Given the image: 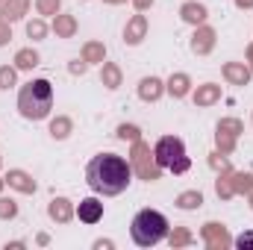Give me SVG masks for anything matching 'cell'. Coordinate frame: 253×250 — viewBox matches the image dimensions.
<instances>
[{
	"mask_svg": "<svg viewBox=\"0 0 253 250\" xmlns=\"http://www.w3.org/2000/svg\"><path fill=\"white\" fill-rule=\"evenodd\" d=\"M215 147L230 156V153L236 150V135H230V132H224V129H215Z\"/></svg>",
	"mask_w": 253,
	"mask_h": 250,
	"instance_id": "4316f807",
	"label": "cell"
},
{
	"mask_svg": "<svg viewBox=\"0 0 253 250\" xmlns=\"http://www.w3.org/2000/svg\"><path fill=\"white\" fill-rule=\"evenodd\" d=\"M27 12H30V0H3L0 3V21H6V24L21 21Z\"/></svg>",
	"mask_w": 253,
	"mask_h": 250,
	"instance_id": "7c38bea8",
	"label": "cell"
},
{
	"mask_svg": "<svg viewBox=\"0 0 253 250\" xmlns=\"http://www.w3.org/2000/svg\"><path fill=\"white\" fill-rule=\"evenodd\" d=\"M200 239L206 242V248H209V250L233 248V236H230V233H227V227H224V224H218V221L203 224V227H200Z\"/></svg>",
	"mask_w": 253,
	"mask_h": 250,
	"instance_id": "8992f818",
	"label": "cell"
},
{
	"mask_svg": "<svg viewBox=\"0 0 253 250\" xmlns=\"http://www.w3.org/2000/svg\"><path fill=\"white\" fill-rule=\"evenodd\" d=\"M215 39H218V33H215L212 27H206V24L194 27V36H191V53H194V56H206V53H212Z\"/></svg>",
	"mask_w": 253,
	"mask_h": 250,
	"instance_id": "52a82bcc",
	"label": "cell"
},
{
	"mask_svg": "<svg viewBox=\"0 0 253 250\" xmlns=\"http://www.w3.org/2000/svg\"><path fill=\"white\" fill-rule=\"evenodd\" d=\"M3 188H6V180H3V177H0V191H3Z\"/></svg>",
	"mask_w": 253,
	"mask_h": 250,
	"instance_id": "7bdbcfd3",
	"label": "cell"
},
{
	"mask_svg": "<svg viewBox=\"0 0 253 250\" xmlns=\"http://www.w3.org/2000/svg\"><path fill=\"white\" fill-rule=\"evenodd\" d=\"M71 132H74V121H71L68 115H56V118L50 121V135H53L56 141H65Z\"/></svg>",
	"mask_w": 253,
	"mask_h": 250,
	"instance_id": "603a6c76",
	"label": "cell"
},
{
	"mask_svg": "<svg viewBox=\"0 0 253 250\" xmlns=\"http://www.w3.org/2000/svg\"><path fill=\"white\" fill-rule=\"evenodd\" d=\"M47 215H50V221H56V224H68V221L77 215V209H74V203H71L68 197H53V200L47 203Z\"/></svg>",
	"mask_w": 253,
	"mask_h": 250,
	"instance_id": "9c48e42d",
	"label": "cell"
},
{
	"mask_svg": "<svg viewBox=\"0 0 253 250\" xmlns=\"http://www.w3.org/2000/svg\"><path fill=\"white\" fill-rule=\"evenodd\" d=\"M221 71H224V80H227L230 85H248V83H251V74H253L245 62H224Z\"/></svg>",
	"mask_w": 253,
	"mask_h": 250,
	"instance_id": "5bb4252c",
	"label": "cell"
},
{
	"mask_svg": "<svg viewBox=\"0 0 253 250\" xmlns=\"http://www.w3.org/2000/svg\"><path fill=\"white\" fill-rule=\"evenodd\" d=\"M132 6H135V12H147L153 6V0H132Z\"/></svg>",
	"mask_w": 253,
	"mask_h": 250,
	"instance_id": "74e56055",
	"label": "cell"
},
{
	"mask_svg": "<svg viewBox=\"0 0 253 250\" xmlns=\"http://www.w3.org/2000/svg\"><path fill=\"white\" fill-rule=\"evenodd\" d=\"M129 180H132V165L118 153H97L85 165V183L103 197H115L126 191Z\"/></svg>",
	"mask_w": 253,
	"mask_h": 250,
	"instance_id": "6da1fadb",
	"label": "cell"
},
{
	"mask_svg": "<svg viewBox=\"0 0 253 250\" xmlns=\"http://www.w3.org/2000/svg\"><path fill=\"white\" fill-rule=\"evenodd\" d=\"M209 165H212L215 171H230V162H227V153H221V150L209 156Z\"/></svg>",
	"mask_w": 253,
	"mask_h": 250,
	"instance_id": "836d02e7",
	"label": "cell"
},
{
	"mask_svg": "<svg viewBox=\"0 0 253 250\" xmlns=\"http://www.w3.org/2000/svg\"><path fill=\"white\" fill-rule=\"evenodd\" d=\"M3 180H6V186L9 188H15V191H21V194H33V191L39 188L36 186V180H33L27 171H21V168H12Z\"/></svg>",
	"mask_w": 253,
	"mask_h": 250,
	"instance_id": "30bf717a",
	"label": "cell"
},
{
	"mask_svg": "<svg viewBox=\"0 0 253 250\" xmlns=\"http://www.w3.org/2000/svg\"><path fill=\"white\" fill-rule=\"evenodd\" d=\"M180 18H183L186 24H191V27H200V24H206L209 9H206L203 3H197V0H189V3L180 6Z\"/></svg>",
	"mask_w": 253,
	"mask_h": 250,
	"instance_id": "4fadbf2b",
	"label": "cell"
},
{
	"mask_svg": "<svg viewBox=\"0 0 253 250\" xmlns=\"http://www.w3.org/2000/svg\"><path fill=\"white\" fill-rule=\"evenodd\" d=\"M53 33L56 39H74L77 36V18L74 15H53Z\"/></svg>",
	"mask_w": 253,
	"mask_h": 250,
	"instance_id": "e0dca14e",
	"label": "cell"
},
{
	"mask_svg": "<svg viewBox=\"0 0 253 250\" xmlns=\"http://www.w3.org/2000/svg\"><path fill=\"white\" fill-rule=\"evenodd\" d=\"M103 3H109V6H118V3H126V0H103Z\"/></svg>",
	"mask_w": 253,
	"mask_h": 250,
	"instance_id": "b9f144b4",
	"label": "cell"
},
{
	"mask_svg": "<svg viewBox=\"0 0 253 250\" xmlns=\"http://www.w3.org/2000/svg\"><path fill=\"white\" fill-rule=\"evenodd\" d=\"M129 236L138 248H153L168 239V218L156 209H141L129 224Z\"/></svg>",
	"mask_w": 253,
	"mask_h": 250,
	"instance_id": "3957f363",
	"label": "cell"
},
{
	"mask_svg": "<svg viewBox=\"0 0 253 250\" xmlns=\"http://www.w3.org/2000/svg\"><path fill=\"white\" fill-rule=\"evenodd\" d=\"M115 135H118L121 141H129V144H132V141H138V138H141V129H138L135 124H121Z\"/></svg>",
	"mask_w": 253,
	"mask_h": 250,
	"instance_id": "f546056e",
	"label": "cell"
},
{
	"mask_svg": "<svg viewBox=\"0 0 253 250\" xmlns=\"http://www.w3.org/2000/svg\"><path fill=\"white\" fill-rule=\"evenodd\" d=\"M239 9H253V0H236Z\"/></svg>",
	"mask_w": 253,
	"mask_h": 250,
	"instance_id": "ab89813d",
	"label": "cell"
},
{
	"mask_svg": "<svg viewBox=\"0 0 253 250\" xmlns=\"http://www.w3.org/2000/svg\"><path fill=\"white\" fill-rule=\"evenodd\" d=\"M85 68H88L85 59H74V62L68 65V71H71V74H85Z\"/></svg>",
	"mask_w": 253,
	"mask_h": 250,
	"instance_id": "8d00e7d4",
	"label": "cell"
},
{
	"mask_svg": "<svg viewBox=\"0 0 253 250\" xmlns=\"http://www.w3.org/2000/svg\"><path fill=\"white\" fill-rule=\"evenodd\" d=\"M0 3H3V0H0Z\"/></svg>",
	"mask_w": 253,
	"mask_h": 250,
	"instance_id": "f6af8a7d",
	"label": "cell"
},
{
	"mask_svg": "<svg viewBox=\"0 0 253 250\" xmlns=\"http://www.w3.org/2000/svg\"><path fill=\"white\" fill-rule=\"evenodd\" d=\"M121 80H124V74H121V68L115 62H103V71H100V83L109 88V91H115V88H121Z\"/></svg>",
	"mask_w": 253,
	"mask_h": 250,
	"instance_id": "d6986e66",
	"label": "cell"
},
{
	"mask_svg": "<svg viewBox=\"0 0 253 250\" xmlns=\"http://www.w3.org/2000/svg\"><path fill=\"white\" fill-rule=\"evenodd\" d=\"M218 100H221V85H215V83L197 85V91H194V106L206 109V106H215Z\"/></svg>",
	"mask_w": 253,
	"mask_h": 250,
	"instance_id": "2e32d148",
	"label": "cell"
},
{
	"mask_svg": "<svg viewBox=\"0 0 253 250\" xmlns=\"http://www.w3.org/2000/svg\"><path fill=\"white\" fill-rule=\"evenodd\" d=\"M189 88H191V77L189 74H171V80L165 83V91L171 94V97H186L189 94Z\"/></svg>",
	"mask_w": 253,
	"mask_h": 250,
	"instance_id": "ac0fdd59",
	"label": "cell"
},
{
	"mask_svg": "<svg viewBox=\"0 0 253 250\" xmlns=\"http://www.w3.org/2000/svg\"><path fill=\"white\" fill-rule=\"evenodd\" d=\"M194 242V236H191L189 227H174V233H168V245L171 248H186Z\"/></svg>",
	"mask_w": 253,
	"mask_h": 250,
	"instance_id": "d4e9b609",
	"label": "cell"
},
{
	"mask_svg": "<svg viewBox=\"0 0 253 250\" xmlns=\"http://www.w3.org/2000/svg\"><path fill=\"white\" fill-rule=\"evenodd\" d=\"M144 39H147V18L138 12V15H132V18L126 21V27H124V44L135 47V44H141Z\"/></svg>",
	"mask_w": 253,
	"mask_h": 250,
	"instance_id": "ba28073f",
	"label": "cell"
},
{
	"mask_svg": "<svg viewBox=\"0 0 253 250\" xmlns=\"http://www.w3.org/2000/svg\"><path fill=\"white\" fill-rule=\"evenodd\" d=\"M215 129H224V132H230V135H236V138H239V135L245 132V124H242L239 118H221Z\"/></svg>",
	"mask_w": 253,
	"mask_h": 250,
	"instance_id": "83f0119b",
	"label": "cell"
},
{
	"mask_svg": "<svg viewBox=\"0 0 253 250\" xmlns=\"http://www.w3.org/2000/svg\"><path fill=\"white\" fill-rule=\"evenodd\" d=\"M83 59L88 65H103L106 62V47H103V42H85L83 44Z\"/></svg>",
	"mask_w": 253,
	"mask_h": 250,
	"instance_id": "44dd1931",
	"label": "cell"
},
{
	"mask_svg": "<svg viewBox=\"0 0 253 250\" xmlns=\"http://www.w3.org/2000/svg\"><path fill=\"white\" fill-rule=\"evenodd\" d=\"M129 165H132V174H138V177H141V180H147V183H153V180H159V177H162V168L156 165L150 144H144L141 138H138V141H132Z\"/></svg>",
	"mask_w": 253,
	"mask_h": 250,
	"instance_id": "5b68a950",
	"label": "cell"
},
{
	"mask_svg": "<svg viewBox=\"0 0 253 250\" xmlns=\"http://www.w3.org/2000/svg\"><path fill=\"white\" fill-rule=\"evenodd\" d=\"M94 248L97 250H109V248H115V245H112L109 239H100V242H94Z\"/></svg>",
	"mask_w": 253,
	"mask_h": 250,
	"instance_id": "f35d334b",
	"label": "cell"
},
{
	"mask_svg": "<svg viewBox=\"0 0 253 250\" xmlns=\"http://www.w3.org/2000/svg\"><path fill=\"white\" fill-rule=\"evenodd\" d=\"M153 159L162 171H174V174H186L191 168V159L186 156V144L177 135H162L153 144Z\"/></svg>",
	"mask_w": 253,
	"mask_h": 250,
	"instance_id": "277c9868",
	"label": "cell"
},
{
	"mask_svg": "<svg viewBox=\"0 0 253 250\" xmlns=\"http://www.w3.org/2000/svg\"><path fill=\"white\" fill-rule=\"evenodd\" d=\"M9 42H12V24L0 21V47H3V44H9Z\"/></svg>",
	"mask_w": 253,
	"mask_h": 250,
	"instance_id": "d590c367",
	"label": "cell"
},
{
	"mask_svg": "<svg viewBox=\"0 0 253 250\" xmlns=\"http://www.w3.org/2000/svg\"><path fill=\"white\" fill-rule=\"evenodd\" d=\"M36 65H39V53H36L33 47H24V50L15 53V68H18V71H33Z\"/></svg>",
	"mask_w": 253,
	"mask_h": 250,
	"instance_id": "cb8c5ba5",
	"label": "cell"
},
{
	"mask_svg": "<svg viewBox=\"0 0 253 250\" xmlns=\"http://www.w3.org/2000/svg\"><path fill=\"white\" fill-rule=\"evenodd\" d=\"M18 215V203L12 197H0V221H12Z\"/></svg>",
	"mask_w": 253,
	"mask_h": 250,
	"instance_id": "1f68e13d",
	"label": "cell"
},
{
	"mask_svg": "<svg viewBox=\"0 0 253 250\" xmlns=\"http://www.w3.org/2000/svg\"><path fill=\"white\" fill-rule=\"evenodd\" d=\"M174 206H177V209H183V212H191V209H200V206H203V194H200L197 188H189V191L177 194Z\"/></svg>",
	"mask_w": 253,
	"mask_h": 250,
	"instance_id": "ffe728a7",
	"label": "cell"
},
{
	"mask_svg": "<svg viewBox=\"0 0 253 250\" xmlns=\"http://www.w3.org/2000/svg\"><path fill=\"white\" fill-rule=\"evenodd\" d=\"M248 68H251V71H253V42H251V44H248Z\"/></svg>",
	"mask_w": 253,
	"mask_h": 250,
	"instance_id": "60d3db41",
	"label": "cell"
},
{
	"mask_svg": "<svg viewBox=\"0 0 253 250\" xmlns=\"http://www.w3.org/2000/svg\"><path fill=\"white\" fill-rule=\"evenodd\" d=\"M77 215H80L83 224H97V221L103 218V203H100L97 197H85V200H80Z\"/></svg>",
	"mask_w": 253,
	"mask_h": 250,
	"instance_id": "8fae6325",
	"label": "cell"
},
{
	"mask_svg": "<svg viewBox=\"0 0 253 250\" xmlns=\"http://www.w3.org/2000/svg\"><path fill=\"white\" fill-rule=\"evenodd\" d=\"M53 109V85L47 80H30L18 91V112L27 121H44Z\"/></svg>",
	"mask_w": 253,
	"mask_h": 250,
	"instance_id": "7a4b0ae2",
	"label": "cell"
},
{
	"mask_svg": "<svg viewBox=\"0 0 253 250\" xmlns=\"http://www.w3.org/2000/svg\"><path fill=\"white\" fill-rule=\"evenodd\" d=\"M15 83H18V68L3 65V68H0V88H6V91H9Z\"/></svg>",
	"mask_w": 253,
	"mask_h": 250,
	"instance_id": "f1b7e54d",
	"label": "cell"
},
{
	"mask_svg": "<svg viewBox=\"0 0 253 250\" xmlns=\"http://www.w3.org/2000/svg\"><path fill=\"white\" fill-rule=\"evenodd\" d=\"M36 9H39V15H59L62 0H36Z\"/></svg>",
	"mask_w": 253,
	"mask_h": 250,
	"instance_id": "d6a6232c",
	"label": "cell"
},
{
	"mask_svg": "<svg viewBox=\"0 0 253 250\" xmlns=\"http://www.w3.org/2000/svg\"><path fill=\"white\" fill-rule=\"evenodd\" d=\"M233 186H236V194H251L253 174H248V171H233Z\"/></svg>",
	"mask_w": 253,
	"mask_h": 250,
	"instance_id": "484cf974",
	"label": "cell"
},
{
	"mask_svg": "<svg viewBox=\"0 0 253 250\" xmlns=\"http://www.w3.org/2000/svg\"><path fill=\"white\" fill-rule=\"evenodd\" d=\"M27 36H30L33 42H39V39H44V36H47V24H44L42 18H36V21H30V24H27Z\"/></svg>",
	"mask_w": 253,
	"mask_h": 250,
	"instance_id": "4dcf8cb0",
	"label": "cell"
},
{
	"mask_svg": "<svg viewBox=\"0 0 253 250\" xmlns=\"http://www.w3.org/2000/svg\"><path fill=\"white\" fill-rule=\"evenodd\" d=\"M162 91H165V83H162L159 77H144V80L138 83V97H141L144 103H156V100L162 97Z\"/></svg>",
	"mask_w": 253,
	"mask_h": 250,
	"instance_id": "9a60e30c",
	"label": "cell"
},
{
	"mask_svg": "<svg viewBox=\"0 0 253 250\" xmlns=\"http://www.w3.org/2000/svg\"><path fill=\"white\" fill-rule=\"evenodd\" d=\"M248 200H251V209H253V191H251V194H248Z\"/></svg>",
	"mask_w": 253,
	"mask_h": 250,
	"instance_id": "ee69618b",
	"label": "cell"
},
{
	"mask_svg": "<svg viewBox=\"0 0 253 250\" xmlns=\"http://www.w3.org/2000/svg\"><path fill=\"white\" fill-rule=\"evenodd\" d=\"M236 248H242V250H253V230H248V233H242L236 242H233Z\"/></svg>",
	"mask_w": 253,
	"mask_h": 250,
	"instance_id": "e575fe53",
	"label": "cell"
},
{
	"mask_svg": "<svg viewBox=\"0 0 253 250\" xmlns=\"http://www.w3.org/2000/svg\"><path fill=\"white\" fill-rule=\"evenodd\" d=\"M215 194H218L221 200L236 197V186H233V168H230V171H221V177L215 180Z\"/></svg>",
	"mask_w": 253,
	"mask_h": 250,
	"instance_id": "7402d4cb",
	"label": "cell"
}]
</instances>
